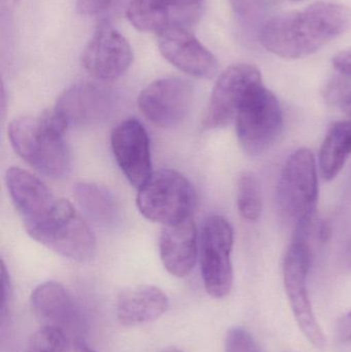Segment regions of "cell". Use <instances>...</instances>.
<instances>
[{"instance_id": "obj_1", "label": "cell", "mask_w": 351, "mask_h": 352, "mask_svg": "<svg viewBox=\"0 0 351 352\" xmlns=\"http://www.w3.org/2000/svg\"><path fill=\"white\" fill-rule=\"evenodd\" d=\"M351 29V8L333 2H317L304 10L266 21L260 43L270 53L286 59L313 55Z\"/></svg>"}, {"instance_id": "obj_2", "label": "cell", "mask_w": 351, "mask_h": 352, "mask_svg": "<svg viewBox=\"0 0 351 352\" xmlns=\"http://www.w3.org/2000/svg\"><path fill=\"white\" fill-rule=\"evenodd\" d=\"M68 126L55 109L38 117L14 119L8 126V138L16 154L31 167L52 178L67 175L70 157L63 134Z\"/></svg>"}, {"instance_id": "obj_3", "label": "cell", "mask_w": 351, "mask_h": 352, "mask_svg": "<svg viewBox=\"0 0 351 352\" xmlns=\"http://www.w3.org/2000/svg\"><path fill=\"white\" fill-rule=\"evenodd\" d=\"M319 198L317 165L308 148L295 151L284 163L278 186V202L295 233L310 232Z\"/></svg>"}, {"instance_id": "obj_4", "label": "cell", "mask_w": 351, "mask_h": 352, "mask_svg": "<svg viewBox=\"0 0 351 352\" xmlns=\"http://www.w3.org/2000/svg\"><path fill=\"white\" fill-rule=\"evenodd\" d=\"M195 188L185 176L171 169L152 173L138 190L140 213L163 226L179 223L192 217L196 206Z\"/></svg>"}, {"instance_id": "obj_5", "label": "cell", "mask_w": 351, "mask_h": 352, "mask_svg": "<svg viewBox=\"0 0 351 352\" xmlns=\"http://www.w3.org/2000/svg\"><path fill=\"white\" fill-rule=\"evenodd\" d=\"M235 121L241 148L249 156H260L270 150L284 128L280 101L263 82L251 89Z\"/></svg>"}, {"instance_id": "obj_6", "label": "cell", "mask_w": 351, "mask_h": 352, "mask_svg": "<svg viewBox=\"0 0 351 352\" xmlns=\"http://www.w3.org/2000/svg\"><path fill=\"white\" fill-rule=\"evenodd\" d=\"M27 233L45 248L70 260H89L96 250L92 232L73 206L63 199H58L53 211Z\"/></svg>"}, {"instance_id": "obj_7", "label": "cell", "mask_w": 351, "mask_h": 352, "mask_svg": "<svg viewBox=\"0 0 351 352\" xmlns=\"http://www.w3.org/2000/svg\"><path fill=\"white\" fill-rule=\"evenodd\" d=\"M310 263L308 238L294 236L284 256V289L299 328L315 346L323 347L326 344L325 335L315 318L307 287Z\"/></svg>"}, {"instance_id": "obj_8", "label": "cell", "mask_w": 351, "mask_h": 352, "mask_svg": "<svg viewBox=\"0 0 351 352\" xmlns=\"http://www.w3.org/2000/svg\"><path fill=\"white\" fill-rule=\"evenodd\" d=\"M233 243V228L224 217L212 215L204 221L200 256L202 279L206 292L216 299L226 297L232 289Z\"/></svg>"}, {"instance_id": "obj_9", "label": "cell", "mask_w": 351, "mask_h": 352, "mask_svg": "<svg viewBox=\"0 0 351 352\" xmlns=\"http://www.w3.org/2000/svg\"><path fill=\"white\" fill-rule=\"evenodd\" d=\"M262 82L261 72L251 64H234L227 68L212 90L203 120L204 128L214 130L229 125L236 119L251 89Z\"/></svg>"}, {"instance_id": "obj_10", "label": "cell", "mask_w": 351, "mask_h": 352, "mask_svg": "<svg viewBox=\"0 0 351 352\" xmlns=\"http://www.w3.org/2000/svg\"><path fill=\"white\" fill-rule=\"evenodd\" d=\"M194 99L193 85L185 78H160L146 86L138 96V109L155 126L172 128L187 118Z\"/></svg>"}, {"instance_id": "obj_11", "label": "cell", "mask_w": 351, "mask_h": 352, "mask_svg": "<svg viewBox=\"0 0 351 352\" xmlns=\"http://www.w3.org/2000/svg\"><path fill=\"white\" fill-rule=\"evenodd\" d=\"M132 61L133 52L127 39L107 21L99 23L82 52L87 72L103 82L113 80L127 72Z\"/></svg>"}, {"instance_id": "obj_12", "label": "cell", "mask_w": 351, "mask_h": 352, "mask_svg": "<svg viewBox=\"0 0 351 352\" xmlns=\"http://www.w3.org/2000/svg\"><path fill=\"white\" fill-rule=\"evenodd\" d=\"M205 0H132L130 23L142 32L161 34L171 29H191L203 12Z\"/></svg>"}, {"instance_id": "obj_13", "label": "cell", "mask_w": 351, "mask_h": 352, "mask_svg": "<svg viewBox=\"0 0 351 352\" xmlns=\"http://www.w3.org/2000/svg\"><path fill=\"white\" fill-rule=\"evenodd\" d=\"M115 105L117 99L111 89L78 82L60 95L54 109L67 126H90L106 121Z\"/></svg>"}, {"instance_id": "obj_14", "label": "cell", "mask_w": 351, "mask_h": 352, "mask_svg": "<svg viewBox=\"0 0 351 352\" xmlns=\"http://www.w3.org/2000/svg\"><path fill=\"white\" fill-rule=\"evenodd\" d=\"M111 150L122 173L139 188L152 175L150 136L135 118L124 120L113 128Z\"/></svg>"}, {"instance_id": "obj_15", "label": "cell", "mask_w": 351, "mask_h": 352, "mask_svg": "<svg viewBox=\"0 0 351 352\" xmlns=\"http://www.w3.org/2000/svg\"><path fill=\"white\" fill-rule=\"evenodd\" d=\"M158 37L159 51L169 63L195 78L216 76L218 60L198 41L191 29H171Z\"/></svg>"}, {"instance_id": "obj_16", "label": "cell", "mask_w": 351, "mask_h": 352, "mask_svg": "<svg viewBox=\"0 0 351 352\" xmlns=\"http://www.w3.org/2000/svg\"><path fill=\"white\" fill-rule=\"evenodd\" d=\"M5 184L26 231L41 223L57 204L58 199L49 188L38 177L20 167L6 170Z\"/></svg>"}, {"instance_id": "obj_17", "label": "cell", "mask_w": 351, "mask_h": 352, "mask_svg": "<svg viewBox=\"0 0 351 352\" xmlns=\"http://www.w3.org/2000/svg\"><path fill=\"white\" fill-rule=\"evenodd\" d=\"M197 245V228L192 217L164 226L159 241L163 266L173 276H188L195 267Z\"/></svg>"}, {"instance_id": "obj_18", "label": "cell", "mask_w": 351, "mask_h": 352, "mask_svg": "<svg viewBox=\"0 0 351 352\" xmlns=\"http://www.w3.org/2000/svg\"><path fill=\"white\" fill-rule=\"evenodd\" d=\"M30 303L36 318L45 324L58 327L65 332H74L82 328L80 311L61 283H41L31 294Z\"/></svg>"}, {"instance_id": "obj_19", "label": "cell", "mask_w": 351, "mask_h": 352, "mask_svg": "<svg viewBox=\"0 0 351 352\" xmlns=\"http://www.w3.org/2000/svg\"><path fill=\"white\" fill-rule=\"evenodd\" d=\"M168 308L169 300L164 292L152 285H141L120 295L117 318L124 326H139L158 320Z\"/></svg>"}, {"instance_id": "obj_20", "label": "cell", "mask_w": 351, "mask_h": 352, "mask_svg": "<svg viewBox=\"0 0 351 352\" xmlns=\"http://www.w3.org/2000/svg\"><path fill=\"white\" fill-rule=\"evenodd\" d=\"M351 155V123L337 122L328 131L319 156V167L326 180H333L341 173Z\"/></svg>"}, {"instance_id": "obj_21", "label": "cell", "mask_w": 351, "mask_h": 352, "mask_svg": "<svg viewBox=\"0 0 351 352\" xmlns=\"http://www.w3.org/2000/svg\"><path fill=\"white\" fill-rule=\"evenodd\" d=\"M73 195L78 206L95 223L102 227L115 223L119 211L117 202L104 186L93 182H78Z\"/></svg>"}, {"instance_id": "obj_22", "label": "cell", "mask_w": 351, "mask_h": 352, "mask_svg": "<svg viewBox=\"0 0 351 352\" xmlns=\"http://www.w3.org/2000/svg\"><path fill=\"white\" fill-rule=\"evenodd\" d=\"M237 205L239 213L249 221H256L261 217L263 211L261 186L253 173H243L237 186Z\"/></svg>"}, {"instance_id": "obj_23", "label": "cell", "mask_w": 351, "mask_h": 352, "mask_svg": "<svg viewBox=\"0 0 351 352\" xmlns=\"http://www.w3.org/2000/svg\"><path fill=\"white\" fill-rule=\"evenodd\" d=\"M26 352H70L69 339L62 329L43 324L29 337Z\"/></svg>"}, {"instance_id": "obj_24", "label": "cell", "mask_w": 351, "mask_h": 352, "mask_svg": "<svg viewBox=\"0 0 351 352\" xmlns=\"http://www.w3.org/2000/svg\"><path fill=\"white\" fill-rule=\"evenodd\" d=\"M239 24L247 29H255L265 16L266 0H229Z\"/></svg>"}, {"instance_id": "obj_25", "label": "cell", "mask_w": 351, "mask_h": 352, "mask_svg": "<svg viewBox=\"0 0 351 352\" xmlns=\"http://www.w3.org/2000/svg\"><path fill=\"white\" fill-rule=\"evenodd\" d=\"M226 352H262L257 342L247 330L232 328L226 336Z\"/></svg>"}, {"instance_id": "obj_26", "label": "cell", "mask_w": 351, "mask_h": 352, "mask_svg": "<svg viewBox=\"0 0 351 352\" xmlns=\"http://www.w3.org/2000/svg\"><path fill=\"white\" fill-rule=\"evenodd\" d=\"M113 1V0H78L76 10L80 14L94 16L106 10Z\"/></svg>"}, {"instance_id": "obj_27", "label": "cell", "mask_w": 351, "mask_h": 352, "mask_svg": "<svg viewBox=\"0 0 351 352\" xmlns=\"http://www.w3.org/2000/svg\"><path fill=\"white\" fill-rule=\"evenodd\" d=\"M10 299H12V283L10 274L6 270L5 265L1 264V318L3 320L10 311Z\"/></svg>"}, {"instance_id": "obj_28", "label": "cell", "mask_w": 351, "mask_h": 352, "mask_svg": "<svg viewBox=\"0 0 351 352\" xmlns=\"http://www.w3.org/2000/svg\"><path fill=\"white\" fill-rule=\"evenodd\" d=\"M333 66L340 74L351 76V49L338 53L333 58Z\"/></svg>"}, {"instance_id": "obj_29", "label": "cell", "mask_w": 351, "mask_h": 352, "mask_svg": "<svg viewBox=\"0 0 351 352\" xmlns=\"http://www.w3.org/2000/svg\"><path fill=\"white\" fill-rule=\"evenodd\" d=\"M338 332L342 341H351V312L342 318L338 327Z\"/></svg>"}, {"instance_id": "obj_30", "label": "cell", "mask_w": 351, "mask_h": 352, "mask_svg": "<svg viewBox=\"0 0 351 352\" xmlns=\"http://www.w3.org/2000/svg\"><path fill=\"white\" fill-rule=\"evenodd\" d=\"M74 351L76 352H96L89 346L88 343L82 338H76L74 341Z\"/></svg>"}, {"instance_id": "obj_31", "label": "cell", "mask_w": 351, "mask_h": 352, "mask_svg": "<svg viewBox=\"0 0 351 352\" xmlns=\"http://www.w3.org/2000/svg\"><path fill=\"white\" fill-rule=\"evenodd\" d=\"M346 109H348V111H350V113L351 115V92L350 93V94L348 95V97H346Z\"/></svg>"}, {"instance_id": "obj_32", "label": "cell", "mask_w": 351, "mask_h": 352, "mask_svg": "<svg viewBox=\"0 0 351 352\" xmlns=\"http://www.w3.org/2000/svg\"><path fill=\"white\" fill-rule=\"evenodd\" d=\"M162 352H183V351H179V349H173V347H171V349H165V351H162Z\"/></svg>"}, {"instance_id": "obj_33", "label": "cell", "mask_w": 351, "mask_h": 352, "mask_svg": "<svg viewBox=\"0 0 351 352\" xmlns=\"http://www.w3.org/2000/svg\"><path fill=\"white\" fill-rule=\"evenodd\" d=\"M348 261H350V263L351 264V242L350 243V246H348Z\"/></svg>"}]
</instances>
